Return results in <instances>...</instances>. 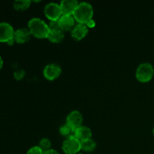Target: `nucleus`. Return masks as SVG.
<instances>
[{
  "label": "nucleus",
  "mask_w": 154,
  "mask_h": 154,
  "mask_svg": "<svg viewBox=\"0 0 154 154\" xmlns=\"http://www.w3.org/2000/svg\"><path fill=\"white\" fill-rule=\"evenodd\" d=\"M62 149L66 154H77L81 150V143L75 136L69 137L63 142Z\"/></svg>",
  "instance_id": "nucleus-4"
},
{
  "label": "nucleus",
  "mask_w": 154,
  "mask_h": 154,
  "mask_svg": "<svg viewBox=\"0 0 154 154\" xmlns=\"http://www.w3.org/2000/svg\"><path fill=\"white\" fill-rule=\"evenodd\" d=\"M2 66H3V60L2 59V57H0V69L2 68Z\"/></svg>",
  "instance_id": "nucleus-24"
},
{
  "label": "nucleus",
  "mask_w": 154,
  "mask_h": 154,
  "mask_svg": "<svg viewBox=\"0 0 154 154\" xmlns=\"http://www.w3.org/2000/svg\"><path fill=\"white\" fill-rule=\"evenodd\" d=\"M75 136L81 142V141L91 138L92 131L87 126H82L75 130Z\"/></svg>",
  "instance_id": "nucleus-13"
},
{
  "label": "nucleus",
  "mask_w": 154,
  "mask_h": 154,
  "mask_svg": "<svg viewBox=\"0 0 154 154\" xmlns=\"http://www.w3.org/2000/svg\"><path fill=\"white\" fill-rule=\"evenodd\" d=\"M87 33H88V27L86 24L82 23H78L75 25L71 31L72 37L77 41L84 38Z\"/></svg>",
  "instance_id": "nucleus-10"
},
{
  "label": "nucleus",
  "mask_w": 154,
  "mask_h": 154,
  "mask_svg": "<svg viewBox=\"0 0 154 154\" xmlns=\"http://www.w3.org/2000/svg\"><path fill=\"white\" fill-rule=\"evenodd\" d=\"M60 132L62 135L66 136V138H69L71 136H75V130L67 123H65L60 128Z\"/></svg>",
  "instance_id": "nucleus-16"
},
{
  "label": "nucleus",
  "mask_w": 154,
  "mask_h": 154,
  "mask_svg": "<svg viewBox=\"0 0 154 154\" xmlns=\"http://www.w3.org/2000/svg\"><path fill=\"white\" fill-rule=\"evenodd\" d=\"M14 30L8 23H0V42L7 43L11 39L14 38Z\"/></svg>",
  "instance_id": "nucleus-7"
},
{
  "label": "nucleus",
  "mask_w": 154,
  "mask_h": 154,
  "mask_svg": "<svg viewBox=\"0 0 154 154\" xmlns=\"http://www.w3.org/2000/svg\"><path fill=\"white\" fill-rule=\"evenodd\" d=\"M77 154H83V153H77Z\"/></svg>",
  "instance_id": "nucleus-26"
},
{
  "label": "nucleus",
  "mask_w": 154,
  "mask_h": 154,
  "mask_svg": "<svg viewBox=\"0 0 154 154\" xmlns=\"http://www.w3.org/2000/svg\"><path fill=\"white\" fill-rule=\"evenodd\" d=\"M45 16L51 21L58 20L63 15L60 5L55 2H51L45 6Z\"/></svg>",
  "instance_id": "nucleus-5"
},
{
  "label": "nucleus",
  "mask_w": 154,
  "mask_h": 154,
  "mask_svg": "<svg viewBox=\"0 0 154 154\" xmlns=\"http://www.w3.org/2000/svg\"><path fill=\"white\" fill-rule=\"evenodd\" d=\"M153 135H154V126H153Z\"/></svg>",
  "instance_id": "nucleus-25"
},
{
  "label": "nucleus",
  "mask_w": 154,
  "mask_h": 154,
  "mask_svg": "<svg viewBox=\"0 0 154 154\" xmlns=\"http://www.w3.org/2000/svg\"><path fill=\"white\" fill-rule=\"evenodd\" d=\"M83 120H84L83 115L80 111H72L68 114L67 118H66V123L73 128L75 130H76L77 129L83 126Z\"/></svg>",
  "instance_id": "nucleus-8"
},
{
  "label": "nucleus",
  "mask_w": 154,
  "mask_h": 154,
  "mask_svg": "<svg viewBox=\"0 0 154 154\" xmlns=\"http://www.w3.org/2000/svg\"><path fill=\"white\" fill-rule=\"evenodd\" d=\"M31 4V1L29 0H17L14 2V8L16 10L23 11L28 8Z\"/></svg>",
  "instance_id": "nucleus-17"
},
{
  "label": "nucleus",
  "mask_w": 154,
  "mask_h": 154,
  "mask_svg": "<svg viewBox=\"0 0 154 154\" xmlns=\"http://www.w3.org/2000/svg\"><path fill=\"white\" fill-rule=\"evenodd\" d=\"M44 151L38 147V146H34L31 147L29 150L27 151L26 154H43Z\"/></svg>",
  "instance_id": "nucleus-19"
},
{
  "label": "nucleus",
  "mask_w": 154,
  "mask_h": 154,
  "mask_svg": "<svg viewBox=\"0 0 154 154\" xmlns=\"http://www.w3.org/2000/svg\"><path fill=\"white\" fill-rule=\"evenodd\" d=\"M38 147L43 150L44 152L47 151L48 150H51V141L49 138H44L39 141V145Z\"/></svg>",
  "instance_id": "nucleus-18"
},
{
  "label": "nucleus",
  "mask_w": 154,
  "mask_h": 154,
  "mask_svg": "<svg viewBox=\"0 0 154 154\" xmlns=\"http://www.w3.org/2000/svg\"><path fill=\"white\" fill-rule=\"evenodd\" d=\"M154 69L152 64L149 63H143L138 66L135 72V76L138 81L141 82H148L153 78Z\"/></svg>",
  "instance_id": "nucleus-3"
},
{
  "label": "nucleus",
  "mask_w": 154,
  "mask_h": 154,
  "mask_svg": "<svg viewBox=\"0 0 154 154\" xmlns=\"http://www.w3.org/2000/svg\"><path fill=\"white\" fill-rule=\"evenodd\" d=\"M43 154H60L57 150H54V149H51V150H48L47 151L44 152Z\"/></svg>",
  "instance_id": "nucleus-22"
},
{
  "label": "nucleus",
  "mask_w": 154,
  "mask_h": 154,
  "mask_svg": "<svg viewBox=\"0 0 154 154\" xmlns=\"http://www.w3.org/2000/svg\"><path fill=\"white\" fill-rule=\"evenodd\" d=\"M48 38L53 43L61 42L64 38V32L62 29L50 30Z\"/></svg>",
  "instance_id": "nucleus-14"
},
{
  "label": "nucleus",
  "mask_w": 154,
  "mask_h": 154,
  "mask_svg": "<svg viewBox=\"0 0 154 154\" xmlns=\"http://www.w3.org/2000/svg\"><path fill=\"white\" fill-rule=\"evenodd\" d=\"M14 42H15V41H14V38H13V39H11L10 41H8V42L7 43H8V45H13L14 43Z\"/></svg>",
  "instance_id": "nucleus-23"
},
{
  "label": "nucleus",
  "mask_w": 154,
  "mask_h": 154,
  "mask_svg": "<svg viewBox=\"0 0 154 154\" xmlns=\"http://www.w3.org/2000/svg\"><path fill=\"white\" fill-rule=\"evenodd\" d=\"M81 150L85 152H92L96 149V143L92 138L81 141Z\"/></svg>",
  "instance_id": "nucleus-15"
},
{
  "label": "nucleus",
  "mask_w": 154,
  "mask_h": 154,
  "mask_svg": "<svg viewBox=\"0 0 154 154\" xmlns=\"http://www.w3.org/2000/svg\"><path fill=\"white\" fill-rule=\"evenodd\" d=\"M75 18L73 15H65L63 14L58 20L59 24L63 32L72 30L75 26Z\"/></svg>",
  "instance_id": "nucleus-11"
},
{
  "label": "nucleus",
  "mask_w": 154,
  "mask_h": 154,
  "mask_svg": "<svg viewBox=\"0 0 154 154\" xmlns=\"http://www.w3.org/2000/svg\"><path fill=\"white\" fill-rule=\"evenodd\" d=\"M78 4L79 3L76 0H63L60 4L62 14L65 15H73Z\"/></svg>",
  "instance_id": "nucleus-9"
},
{
  "label": "nucleus",
  "mask_w": 154,
  "mask_h": 154,
  "mask_svg": "<svg viewBox=\"0 0 154 154\" xmlns=\"http://www.w3.org/2000/svg\"><path fill=\"white\" fill-rule=\"evenodd\" d=\"M62 72V68L57 63H50L47 65L43 71L45 78L49 81H54L57 79Z\"/></svg>",
  "instance_id": "nucleus-6"
},
{
  "label": "nucleus",
  "mask_w": 154,
  "mask_h": 154,
  "mask_svg": "<svg viewBox=\"0 0 154 154\" xmlns=\"http://www.w3.org/2000/svg\"><path fill=\"white\" fill-rule=\"evenodd\" d=\"M31 35H32L28 28H20L14 32V38L17 43L23 44L29 40Z\"/></svg>",
  "instance_id": "nucleus-12"
},
{
  "label": "nucleus",
  "mask_w": 154,
  "mask_h": 154,
  "mask_svg": "<svg viewBox=\"0 0 154 154\" xmlns=\"http://www.w3.org/2000/svg\"><path fill=\"white\" fill-rule=\"evenodd\" d=\"M93 6L88 2H81L78 4L73 14V17L78 23L87 24L88 21L93 19Z\"/></svg>",
  "instance_id": "nucleus-2"
},
{
  "label": "nucleus",
  "mask_w": 154,
  "mask_h": 154,
  "mask_svg": "<svg viewBox=\"0 0 154 154\" xmlns=\"http://www.w3.org/2000/svg\"><path fill=\"white\" fill-rule=\"evenodd\" d=\"M86 25H87V26L88 27V28L89 27H90V28H93V27H94L95 26H96V22H95L94 20L91 19L90 21L87 22V23L86 24Z\"/></svg>",
  "instance_id": "nucleus-21"
},
{
  "label": "nucleus",
  "mask_w": 154,
  "mask_h": 154,
  "mask_svg": "<svg viewBox=\"0 0 154 154\" xmlns=\"http://www.w3.org/2000/svg\"><path fill=\"white\" fill-rule=\"evenodd\" d=\"M25 74L26 72L24 70H22V69H20V70H17L14 72V78L16 80H21L25 76Z\"/></svg>",
  "instance_id": "nucleus-20"
},
{
  "label": "nucleus",
  "mask_w": 154,
  "mask_h": 154,
  "mask_svg": "<svg viewBox=\"0 0 154 154\" xmlns=\"http://www.w3.org/2000/svg\"><path fill=\"white\" fill-rule=\"evenodd\" d=\"M28 29L31 35L38 38H46L50 32L49 26L38 17H33L29 21Z\"/></svg>",
  "instance_id": "nucleus-1"
}]
</instances>
